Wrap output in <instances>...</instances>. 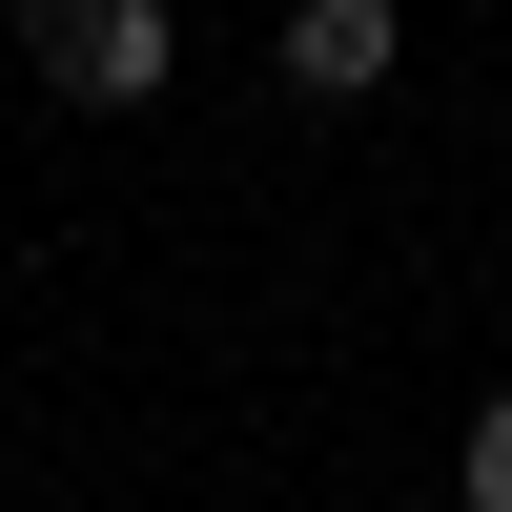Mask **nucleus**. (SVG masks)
<instances>
[{"mask_svg": "<svg viewBox=\"0 0 512 512\" xmlns=\"http://www.w3.org/2000/svg\"><path fill=\"white\" fill-rule=\"evenodd\" d=\"M267 62H287V103H369V82L410 62V0H287Z\"/></svg>", "mask_w": 512, "mask_h": 512, "instance_id": "2", "label": "nucleus"}, {"mask_svg": "<svg viewBox=\"0 0 512 512\" xmlns=\"http://www.w3.org/2000/svg\"><path fill=\"white\" fill-rule=\"evenodd\" d=\"M21 62L62 103H164L185 82V0H21Z\"/></svg>", "mask_w": 512, "mask_h": 512, "instance_id": "1", "label": "nucleus"}, {"mask_svg": "<svg viewBox=\"0 0 512 512\" xmlns=\"http://www.w3.org/2000/svg\"><path fill=\"white\" fill-rule=\"evenodd\" d=\"M451 512H512V390L472 410V431H451Z\"/></svg>", "mask_w": 512, "mask_h": 512, "instance_id": "3", "label": "nucleus"}]
</instances>
